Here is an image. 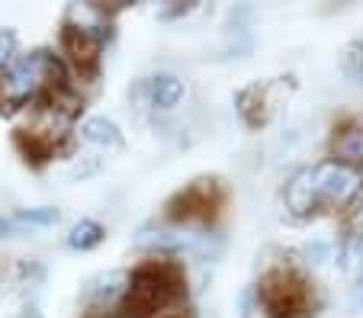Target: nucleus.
I'll use <instances>...</instances> for the list:
<instances>
[{"label":"nucleus","instance_id":"1","mask_svg":"<svg viewBox=\"0 0 363 318\" xmlns=\"http://www.w3.org/2000/svg\"><path fill=\"white\" fill-rule=\"evenodd\" d=\"M184 296V270L174 261H148L129 277L119 318H155Z\"/></svg>","mask_w":363,"mask_h":318},{"label":"nucleus","instance_id":"2","mask_svg":"<svg viewBox=\"0 0 363 318\" xmlns=\"http://www.w3.org/2000/svg\"><path fill=\"white\" fill-rule=\"evenodd\" d=\"M65 90V71L55 55L33 52L10 64L4 77V100L7 103H45Z\"/></svg>","mask_w":363,"mask_h":318},{"label":"nucleus","instance_id":"3","mask_svg":"<svg viewBox=\"0 0 363 318\" xmlns=\"http://www.w3.org/2000/svg\"><path fill=\"white\" fill-rule=\"evenodd\" d=\"M267 318H308L315 309V290L293 267H274L261 277L257 286Z\"/></svg>","mask_w":363,"mask_h":318},{"label":"nucleus","instance_id":"4","mask_svg":"<svg viewBox=\"0 0 363 318\" xmlns=\"http://www.w3.org/2000/svg\"><path fill=\"white\" fill-rule=\"evenodd\" d=\"M308 171V187H312V206L322 209H344L360 193V174L341 161H322Z\"/></svg>","mask_w":363,"mask_h":318},{"label":"nucleus","instance_id":"5","mask_svg":"<svg viewBox=\"0 0 363 318\" xmlns=\"http://www.w3.org/2000/svg\"><path fill=\"white\" fill-rule=\"evenodd\" d=\"M222 206V190L216 180H193L167 203V215L174 222H209Z\"/></svg>","mask_w":363,"mask_h":318},{"label":"nucleus","instance_id":"6","mask_svg":"<svg viewBox=\"0 0 363 318\" xmlns=\"http://www.w3.org/2000/svg\"><path fill=\"white\" fill-rule=\"evenodd\" d=\"M238 110H241V116H245V123L254 125V129L267 123L270 113H274V100H270V87H267V84H254V87L241 90Z\"/></svg>","mask_w":363,"mask_h":318},{"label":"nucleus","instance_id":"7","mask_svg":"<svg viewBox=\"0 0 363 318\" xmlns=\"http://www.w3.org/2000/svg\"><path fill=\"white\" fill-rule=\"evenodd\" d=\"M331 152H335V161L347 167H363V125H347L335 135L331 142Z\"/></svg>","mask_w":363,"mask_h":318},{"label":"nucleus","instance_id":"8","mask_svg":"<svg viewBox=\"0 0 363 318\" xmlns=\"http://www.w3.org/2000/svg\"><path fill=\"white\" fill-rule=\"evenodd\" d=\"M84 142L94 148H100V152H119L123 148V139H119V129L110 123V119H103V116H94L84 123L81 129Z\"/></svg>","mask_w":363,"mask_h":318},{"label":"nucleus","instance_id":"9","mask_svg":"<svg viewBox=\"0 0 363 318\" xmlns=\"http://www.w3.org/2000/svg\"><path fill=\"white\" fill-rule=\"evenodd\" d=\"M148 97H151V106L158 110H171L184 100V81L171 74H161V77H151L148 81Z\"/></svg>","mask_w":363,"mask_h":318},{"label":"nucleus","instance_id":"10","mask_svg":"<svg viewBox=\"0 0 363 318\" xmlns=\"http://www.w3.org/2000/svg\"><path fill=\"white\" fill-rule=\"evenodd\" d=\"M100 242H103V225L94 222V219H81L74 229H71V238H68V244L77 248V251H90Z\"/></svg>","mask_w":363,"mask_h":318},{"label":"nucleus","instance_id":"11","mask_svg":"<svg viewBox=\"0 0 363 318\" xmlns=\"http://www.w3.org/2000/svg\"><path fill=\"white\" fill-rule=\"evenodd\" d=\"M58 222V209L42 206V209H23L13 215V225H35V229H48Z\"/></svg>","mask_w":363,"mask_h":318},{"label":"nucleus","instance_id":"12","mask_svg":"<svg viewBox=\"0 0 363 318\" xmlns=\"http://www.w3.org/2000/svg\"><path fill=\"white\" fill-rule=\"evenodd\" d=\"M13 52H16L13 29H0V68H10V64H13Z\"/></svg>","mask_w":363,"mask_h":318},{"label":"nucleus","instance_id":"13","mask_svg":"<svg viewBox=\"0 0 363 318\" xmlns=\"http://www.w3.org/2000/svg\"><path fill=\"white\" fill-rule=\"evenodd\" d=\"M344 68H347L350 77H363V39L354 42V49H350L347 58H344Z\"/></svg>","mask_w":363,"mask_h":318}]
</instances>
